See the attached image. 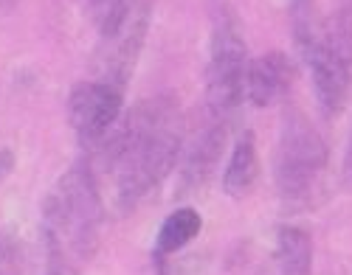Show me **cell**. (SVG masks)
<instances>
[{
  "label": "cell",
  "mask_w": 352,
  "mask_h": 275,
  "mask_svg": "<svg viewBox=\"0 0 352 275\" xmlns=\"http://www.w3.org/2000/svg\"><path fill=\"white\" fill-rule=\"evenodd\" d=\"M296 45L305 56V62L310 68V79H313V93H316V104L324 118H336L349 96V84H352V68L346 59L324 43L321 37V28L296 37Z\"/></svg>",
  "instance_id": "cell-6"
},
{
  "label": "cell",
  "mask_w": 352,
  "mask_h": 275,
  "mask_svg": "<svg viewBox=\"0 0 352 275\" xmlns=\"http://www.w3.org/2000/svg\"><path fill=\"white\" fill-rule=\"evenodd\" d=\"M203 230V217L195 211V208H189V205H184V208H178V211H172L169 217L161 222V228H158V239H155V259L158 261H164L166 256H175V253H181L189 241H195L197 239V233Z\"/></svg>",
  "instance_id": "cell-11"
},
{
  "label": "cell",
  "mask_w": 352,
  "mask_h": 275,
  "mask_svg": "<svg viewBox=\"0 0 352 275\" xmlns=\"http://www.w3.org/2000/svg\"><path fill=\"white\" fill-rule=\"evenodd\" d=\"M20 0H0V12H14Z\"/></svg>",
  "instance_id": "cell-14"
},
{
  "label": "cell",
  "mask_w": 352,
  "mask_h": 275,
  "mask_svg": "<svg viewBox=\"0 0 352 275\" xmlns=\"http://www.w3.org/2000/svg\"><path fill=\"white\" fill-rule=\"evenodd\" d=\"M124 96L119 87L99 79L76 82L68 93V121L82 146L102 143L119 124Z\"/></svg>",
  "instance_id": "cell-5"
},
{
  "label": "cell",
  "mask_w": 352,
  "mask_h": 275,
  "mask_svg": "<svg viewBox=\"0 0 352 275\" xmlns=\"http://www.w3.org/2000/svg\"><path fill=\"white\" fill-rule=\"evenodd\" d=\"M259 177V158H256V138L251 130H245L237 143H234L226 171H223V191L234 200H243L251 194L254 182Z\"/></svg>",
  "instance_id": "cell-9"
},
{
  "label": "cell",
  "mask_w": 352,
  "mask_h": 275,
  "mask_svg": "<svg viewBox=\"0 0 352 275\" xmlns=\"http://www.w3.org/2000/svg\"><path fill=\"white\" fill-rule=\"evenodd\" d=\"M313 270V239L307 230L282 225L274 244V275H310Z\"/></svg>",
  "instance_id": "cell-10"
},
{
  "label": "cell",
  "mask_w": 352,
  "mask_h": 275,
  "mask_svg": "<svg viewBox=\"0 0 352 275\" xmlns=\"http://www.w3.org/2000/svg\"><path fill=\"white\" fill-rule=\"evenodd\" d=\"M20 272H23L20 241L9 230H0V275H20Z\"/></svg>",
  "instance_id": "cell-12"
},
{
  "label": "cell",
  "mask_w": 352,
  "mask_h": 275,
  "mask_svg": "<svg viewBox=\"0 0 352 275\" xmlns=\"http://www.w3.org/2000/svg\"><path fill=\"white\" fill-rule=\"evenodd\" d=\"M104 3H107V0H91V6H94V9H102Z\"/></svg>",
  "instance_id": "cell-15"
},
{
  "label": "cell",
  "mask_w": 352,
  "mask_h": 275,
  "mask_svg": "<svg viewBox=\"0 0 352 275\" xmlns=\"http://www.w3.org/2000/svg\"><path fill=\"white\" fill-rule=\"evenodd\" d=\"M330 166V152L321 132L299 110H290L282 118V130L274 155V182L285 205L307 208L316 194L324 189Z\"/></svg>",
  "instance_id": "cell-3"
},
{
  "label": "cell",
  "mask_w": 352,
  "mask_h": 275,
  "mask_svg": "<svg viewBox=\"0 0 352 275\" xmlns=\"http://www.w3.org/2000/svg\"><path fill=\"white\" fill-rule=\"evenodd\" d=\"M245 68H248V45L243 37V25L226 0H214L209 65H206V101L214 118L228 115L243 101Z\"/></svg>",
  "instance_id": "cell-4"
},
{
  "label": "cell",
  "mask_w": 352,
  "mask_h": 275,
  "mask_svg": "<svg viewBox=\"0 0 352 275\" xmlns=\"http://www.w3.org/2000/svg\"><path fill=\"white\" fill-rule=\"evenodd\" d=\"M181 146L184 115L172 96L144 99L127 112L102 152L119 211H133L161 186L178 163Z\"/></svg>",
  "instance_id": "cell-1"
},
{
  "label": "cell",
  "mask_w": 352,
  "mask_h": 275,
  "mask_svg": "<svg viewBox=\"0 0 352 275\" xmlns=\"http://www.w3.org/2000/svg\"><path fill=\"white\" fill-rule=\"evenodd\" d=\"M293 76H296V68H293L290 59L282 51H268L248 62L243 90L251 99V104L271 107L290 90Z\"/></svg>",
  "instance_id": "cell-7"
},
{
  "label": "cell",
  "mask_w": 352,
  "mask_h": 275,
  "mask_svg": "<svg viewBox=\"0 0 352 275\" xmlns=\"http://www.w3.org/2000/svg\"><path fill=\"white\" fill-rule=\"evenodd\" d=\"M12 152L9 149H3V152H0V177H6L9 171H12Z\"/></svg>",
  "instance_id": "cell-13"
},
{
  "label": "cell",
  "mask_w": 352,
  "mask_h": 275,
  "mask_svg": "<svg viewBox=\"0 0 352 275\" xmlns=\"http://www.w3.org/2000/svg\"><path fill=\"white\" fill-rule=\"evenodd\" d=\"M104 202L91 163L71 166L43 202L45 275H79L99 250Z\"/></svg>",
  "instance_id": "cell-2"
},
{
  "label": "cell",
  "mask_w": 352,
  "mask_h": 275,
  "mask_svg": "<svg viewBox=\"0 0 352 275\" xmlns=\"http://www.w3.org/2000/svg\"><path fill=\"white\" fill-rule=\"evenodd\" d=\"M223 141H226V127L220 121V124H212V127L203 130L197 135V141L189 146L184 169H181V186L186 191L203 186V182L212 177V171L217 166V158L223 152Z\"/></svg>",
  "instance_id": "cell-8"
}]
</instances>
